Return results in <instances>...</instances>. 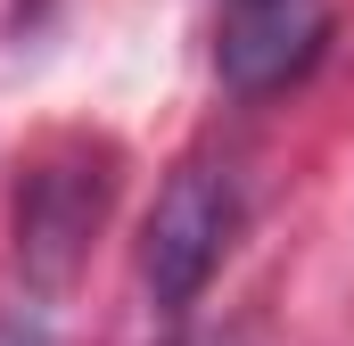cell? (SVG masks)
<instances>
[{"instance_id":"obj_1","label":"cell","mask_w":354,"mask_h":346,"mask_svg":"<svg viewBox=\"0 0 354 346\" xmlns=\"http://www.w3.org/2000/svg\"><path fill=\"white\" fill-rule=\"evenodd\" d=\"M239 223H248L239 165L189 157V165L157 190L149 223H140V289H149V313L181 322V313L206 297V280L223 272V256L239 248Z\"/></svg>"},{"instance_id":"obj_2","label":"cell","mask_w":354,"mask_h":346,"mask_svg":"<svg viewBox=\"0 0 354 346\" xmlns=\"http://www.w3.org/2000/svg\"><path fill=\"white\" fill-rule=\"evenodd\" d=\"M107 198H115V157L107 149H66V157L33 165L17 181V272L58 289L83 264L91 231L107 223Z\"/></svg>"},{"instance_id":"obj_3","label":"cell","mask_w":354,"mask_h":346,"mask_svg":"<svg viewBox=\"0 0 354 346\" xmlns=\"http://www.w3.org/2000/svg\"><path fill=\"white\" fill-rule=\"evenodd\" d=\"M330 50V0H223L214 8V75L239 99L305 83Z\"/></svg>"},{"instance_id":"obj_4","label":"cell","mask_w":354,"mask_h":346,"mask_svg":"<svg viewBox=\"0 0 354 346\" xmlns=\"http://www.w3.org/2000/svg\"><path fill=\"white\" fill-rule=\"evenodd\" d=\"M0 346H58V313H50V289L41 280L0 289Z\"/></svg>"},{"instance_id":"obj_5","label":"cell","mask_w":354,"mask_h":346,"mask_svg":"<svg viewBox=\"0 0 354 346\" xmlns=\"http://www.w3.org/2000/svg\"><path fill=\"white\" fill-rule=\"evenodd\" d=\"M174 346H239L231 330H206V338H174Z\"/></svg>"}]
</instances>
